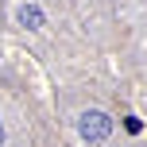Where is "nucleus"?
I'll list each match as a JSON object with an SVG mask.
<instances>
[{
	"instance_id": "f03ea898",
	"label": "nucleus",
	"mask_w": 147,
	"mask_h": 147,
	"mask_svg": "<svg viewBox=\"0 0 147 147\" xmlns=\"http://www.w3.org/2000/svg\"><path fill=\"white\" fill-rule=\"evenodd\" d=\"M20 23H23V27H31V31L43 27V12H39L35 4H23V8H20Z\"/></svg>"
},
{
	"instance_id": "7ed1b4c3",
	"label": "nucleus",
	"mask_w": 147,
	"mask_h": 147,
	"mask_svg": "<svg viewBox=\"0 0 147 147\" xmlns=\"http://www.w3.org/2000/svg\"><path fill=\"white\" fill-rule=\"evenodd\" d=\"M0 143H4V128H0Z\"/></svg>"
},
{
	"instance_id": "f257e3e1",
	"label": "nucleus",
	"mask_w": 147,
	"mask_h": 147,
	"mask_svg": "<svg viewBox=\"0 0 147 147\" xmlns=\"http://www.w3.org/2000/svg\"><path fill=\"white\" fill-rule=\"evenodd\" d=\"M78 128H81V136H85L89 143H101V140H109V132H112V120L105 116L101 109H89V112H81Z\"/></svg>"
}]
</instances>
